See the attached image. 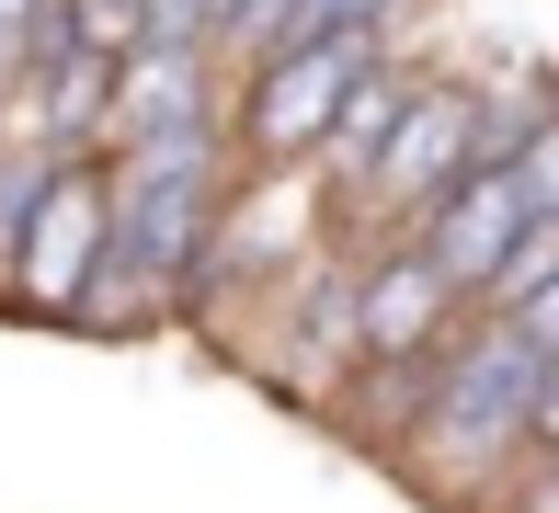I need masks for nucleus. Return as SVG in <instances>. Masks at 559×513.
I'll return each mask as SVG.
<instances>
[{
	"label": "nucleus",
	"mask_w": 559,
	"mask_h": 513,
	"mask_svg": "<svg viewBox=\"0 0 559 513\" xmlns=\"http://www.w3.org/2000/svg\"><path fill=\"white\" fill-rule=\"evenodd\" d=\"M206 205H217V171H206V115L194 126H148L138 160L115 183V251L138 274H183L206 251Z\"/></svg>",
	"instance_id": "obj_1"
},
{
	"label": "nucleus",
	"mask_w": 559,
	"mask_h": 513,
	"mask_svg": "<svg viewBox=\"0 0 559 513\" xmlns=\"http://www.w3.org/2000/svg\"><path fill=\"white\" fill-rule=\"evenodd\" d=\"M548 343H559V331H525V320L479 331V343L456 354V377L435 389L423 433H445V445H502V433H525L537 399H548Z\"/></svg>",
	"instance_id": "obj_2"
},
{
	"label": "nucleus",
	"mask_w": 559,
	"mask_h": 513,
	"mask_svg": "<svg viewBox=\"0 0 559 513\" xmlns=\"http://www.w3.org/2000/svg\"><path fill=\"white\" fill-rule=\"evenodd\" d=\"M377 69V23L354 35H309V46H274L263 58V92H251V138L286 160V148H320L343 126V92Z\"/></svg>",
	"instance_id": "obj_3"
},
{
	"label": "nucleus",
	"mask_w": 559,
	"mask_h": 513,
	"mask_svg": "<svg viewBox=\"0 0 559 513\" xmlns=\"http://www.w3.org/2000/svg\"><path fill=\"white\" fill-rule=\"evenodd\" d=\"M468 138H479V115L456 92H400V115L377 126V171H354V183L377 205H423L468 171Z\"/></svg>",
	"instance_id": "obj_4"
},
{
	"label": "nucleus",
	"mask_w": 559,
	"mask_h": 513,
	"mask_svg": "<svg viewBox=\"0 0 559 513\" xmlns=\"http://www.w3.org/2000/svg\"><path fill=\"white\" fill-rule=\"evenodd\" d=\"M23 286L35 297H81V274H92V251H104V205H92V183H46L35 194V217H23Z\"/></svg>",
	"instance_id": "obj_5"
},
{
	"label": "nucleus",
	"mask_w": 559,
	"mask_h": 513,
	"mask_svg": "<svg viewBox=\"0 0 559 513\" xmlns=\"http://www.w3.org/2000/svg\"><path fill=\"white\" fill-rule=\"evenodd\" d=\"M377 12H389V0H240L228 23L274 58V46H309V35H354V23H377Z\"/></svg>",
	"instance_id": "obj_6"
},
{
	"label": "nucleus",
	"mask_w": 559,
	"mask_h": 513,
	"mask_svg": "<svg viewBox=\"0 0 559 513\" xmlns=\"http://www.w3.org/2000/svg\"><path fill=\"white\" fill-rule=\"evenodd\" d=\"M445 308V286H435V263H389L366 286V343L377 354H400V343H423V320Z\"/></svg>",
	"instance_id": "obj_7"
},
{
	"label": "nucleus",
	"mask_w": 559,
	"mask_h": 513,
	"mask_svg": "<svg viewBox=\"0 0 559 513\" xmlns=\"http://www.w3.org/2000/svg\"><path fill=\"white\" fill-rule=\"evenodd\" d=\"M548 274H559V217H525L514 251H502L479 286H502V308H525V297H548Z\"/></svg>",
	"instance_id": "obj_8"
},
{
	"label": "nucleus",
	"mask_w": 559,
	"mask_h": 513,
	"mask_svg": "<svg viewBox=\"0 0 559 513\" xmlns=\"http://www.w3.org/2000/svg\"><path fill=\"white\" fill-rule=\"evenodd\" d=\"M46 183H58V160H46V148H12V171H0V263H12V240H23V217H35Z\"/></svg>",
	"instance_id": "obj_9"
},
{
	"label": "nucleus",
	"mask_w": 559,
	"mask_h": 513,
	"mask_svg": "<svg viewBox=\"0 0 559 513\" xmlns=\"http://www.w3.org/2000/svg\"><path fill=\"white\" fill-rule=\"evenodd\" d=\"M138 12L148 0H69V23H81L92 58H126V46H138Z\"/></svg>",
	"instance_id": "obj_10"
},
{
	"label": "nucleus",
	"mask_w": 559,
	"mask_h": 513,
	"mask_svg": "<svg viewBox=\"0 0 559 513\" xmlns=\"http://www.w3.org/2000/svg\"><path fill=\"white\" fill-rule=\"evenodd\" d=\"M23 46H35V0H0V69H12Z\"/></svg>",
	"instance_id": "obj_11"
},
{
	"label": "nucleus",
	"mask_w": 559,
	"mask_h": 513,
	"mask_svg": "<svg viewBox=\"0 0 559 513\" xmlns=\"http://www.w3.org/2000/svg\"><path fill=\"white\" fill-rule=\"evenodd\" d=\"M228 12H240V0H194V23H228Z\"/></svg>",
	"instance_id": "obj_12"
}]
</instances>
